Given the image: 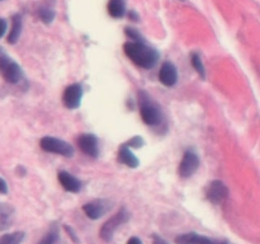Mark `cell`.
Returning <instances> with one entry per match:
<instances>
[{"label":"cell","instance_id":"obj_8","mask_svg":"<svg viewBox=\"0 0 260 244\" xmlns=\"http://www.w3.org/2000/svg\"><path fill=\"white\" fill-rule=\"evenodd\" d=\"M206 196H207V198L211 202L215 203V205H218V203H222L228 198L229 188L221 180H212L208 185L207 191H206Z\"/></svg>","mask_w":260,"mask_h":244},{"label":"cell","instance_id":"obj_6","mask_svg":"<svg viewBox=\"0 0 260 244\" xmlns=\"http://www.w3.org/2000/svg\"><path fill=\"white\" fill-rule=\"evenodd\" d=\"M111 201L99 198V200H94L85 203V205L83 206V211L85 212V215L88 216L89 219H91V220H98V219H101L107 211L111 210Z\"/></svg>","mask_w":260,"mask_h":244},{"label":"cell","instance_id":"obj_28","mask_svg":"<svg viewBox=\"0 0 260 244\" xmlns=\"http://www.w3.org/2000/svg\"><path fill=\"white\" fill-rule=\"evenodd\" d=\"M5 56H7V53H5V52H4V50H3V48L0 47V61H2L3 58L5 57Z\"/></svg>","mask_w":260,"mask_h":244},{"label":"cell","instance_id":"obj_20","mask_svg":"<svg viewBox=\"0 0 260 244\" xmlns=\"http://www.w3.org/2000/svg\"><path fill=\"white\" fill-rule=\"evenodd\" d=\"M192 65H193V68L196 69V71L198 73V75H200L202 79H205L206 78V69H205V65H203L202 57H201L200 53H197V52L192 53Z\"/></svg>","mask_w":260,"mask_h":244},{"label":"cell","instance_id":"obj_18","mask_svg":"<svg viewBox=\"0 0 260 244\" xmlns=\"http://www.w3.org/2000/svg\"><path fill=\"white\" fill-rule=\"evenodd\" d=\"M38 244H61L60 233H58V228L56 224H52L50 230L45 234L42 239L38 241Z\"/></svg>","mask_w":260,"mask_h":244},{"label":"cell","instance_id":"obj_27","mask_svg":"<svg viewBox=\"0 0 260 244\" xmlns=\"http://www.w3.org/2000/svg\"><path fill=\"white\" fill-rule=\"evenodd\" d=\"M154 244H168V243L162 238H160V236L155 235L154 236Z\"/></svg>","mask_w":260,"mask_h":244},{"label":"cell","instance_id":"obj_25","mask_svg":"<svg viewBox=\"0 0 260 244\" xmlns=\"http://www.w3.org/2000/svg\"><path fill=\"white\" fill-rule=\"evenodd\" d=\"M5 30H7V22L0 18V38L5 35Z\"/></svg>","mask_w":260,"mask_h":244},{"label":"cell","instance_id":"obj_3","mask_svg":"<svg viewBox=\"0 0 260 244\" xmlns=\"http://www.w3.org/2000/svg\"><path fill=\"white\" fill-rule=\"evenodd\" d=\"M129 220V212L126 208H121L116 215L112 216L108 221L103 224L101 229V238L106 241H111L113 239L114 233L118 228Z\"/></svg>","mask_w":260,"mask_h":244},{"label":"cell","instance_id":"obj_26","mask_svg":"<svg viewBox=\"0 0 260 244\" xmlns=\"http://www.w3.org/2000/svg\"><path fill=\"white\" fill-rule=\"evenodd\" d=\"M127 244H142V240L140 238H137V236H132V238L128 239Z\"/></svg>","mask_w":260,"mask_h":244},{"label":"cell","instance_id":"obj_15","mask_svg":"<svg viewBox=\"0 0 260 244\" xmlns=\"http://www.w3.org/2000/svg\"><path fill=\"white\" fill-rule=\"evenodd\" d=\"M118 159L122 164L127 165L129 168H137L140 164V160L137 159L136 155L129 150L128 146L122 145L118 150Z\"/></svg>","mask_w":260,"mask_h":244},{"label":"cell","instance_id":"obj_11","mask_svg":"<svg viewBox=\"0 0 260 244\" xmlns=\"http://www.w3.org/2000/svg\"><path fill=\"white\" fill-rule=\"evenodd\" d=\"M159 79L165 86L175 85L178 81V70L174 64L169 63V61L162 64L159 71Z\"/></svg>","mask_w":260,"mask_h":244},{"label":"cell","instance_id":"obj_14","mask_svg":"<svg viewBox=\"0 0 260 244\" xmlns=\"http://www.w3.org/2000/svg\"><path fill=\"white\" fill-rule=\"evenodd\" d=\"M213 241L197 233H185L175 238V244H212Z\"/></svg>","mask_w":260,"mask_h":244},{"label":"cell","instance_id":"obj_17","mask_svg":"<svg viewBox=\"0 0 260 244\" xmlns=\"http://www.w3.org/2000/svg\"><path fill=\"white\" fill-rule=\"evenodd\" d=\"M108 13L113 18H122L126 14L124 0H111L108 4Z\"/></svg>","mask_w":260,"mask_h":244},{"label":"cell","instance_id":"obj_10","mask_svg":"<svg viewBox=\"0 0 260 244\" xmlns=\"http://www.w3.org/2000/svg\"><path fill=\"white\" fill-rule=\"evenodd\" d=\"M79 147L91 158H96L99 155V144L98 139L93 134H84L78 140Z\"/></svg>","mask_w":260,"mask_h":244},{"label":"cell","instance_id":"obj_2","mask_svg":"<svg viewBox=\"0 0 260 244\" xmlns=\"http://www.w3.org/2000/svg\"><path fill=\"white\" fill-rule=\"evenodd\" d=\"M140 113H141L142 121L149 126H156L161 124L162 121V112L160 111L159 107L150 101L149 97L145 93H140Z\"/></svg>","mask_w":260,"mask_h":244},{"label":"cell","instance_id":"obj_7","mask_svg":"<svg viewBox=\"0 0 260 244\" xmlns=\"http://www.w3.org/2000/svg\"><path fill=\"white\" fill-rule=\"evenodd\" d=\"M200 167V158L196 154L194 151H188L184 152L182 162L179 165V175L183 178H189L192 177L196 173V170Z\"/></svg>","mask_w":260,"mask_h":244},{"label":"cell","instance_id":"obj_4","mask_svg":"<svg viewBox=\"0 0 260 244\" xmlns=\"http://www.w3.org/2000/svg\"><path fill=\"white\" fill-rule=\"evenodd\" d=\"M42 150L47 152H52V154L62 155V157L71 158L74 155V147L71 146L69 142L63 141V140L57 139V137L46 136L41 140L40 142Z\"/></svg>","mask_w":260,"mask_h":244},{"label":"cell","instance_id":"obj_5","mask_svg":"<svg viewBox=\"0 0 260 244\" xmlns=\"http://www.w3.org/2000/svg\"><path fill=\"white\" fill-rule=\"evenodd\" d=\"M0 73H2L5 81L10 84L19 83L23 79L22 68L15 61H13L8 55L0 61Z\"/></svg>","mask_w":260,"mask_h":244},{"label":"cell","instance_id":"obj_19","mask_svg":"<svg viewBox=\"0 0 260 244\" xmlns=\"http://www.w3.org/2000/svg\"><path fill=\"white\" fill-rule=\"evenodd\" d=\"M25 234L23 231H15V233L4 234L0 238V244H22L24 240Z\"/></svg>","mask_w":260,"mask_h":244},{"label":"cell","instance_id":"obj_1","mask_svg":"<svg viewBox=\"0 0 260 244\" xmlns=\"http://www.w3.org/2000/svg\"><path fill=\"white\" fill-rule=\"evenodd\" d=\"M123 48L126 55L142 69H152L159 61V52L144 42H127Z\"/></svg>","mask_w":260,"mask_h":244},{"label":"cell","instance_id":"obj_23","mask_svg":"<svg viewBox=\"0 0 260 244\" xmlns=\"http://www.w3.org/2000/svg\"><path fill=\"white\" fill-rule=\"evenodd\" d=\"M144 144H145V141H144V139H142L141 136H134L132 139H129L128 141H127L126 146H128V147H141V146H144Z\"/></svg>","mask_w":260,"mask_h":244},{"label":"cell","instance_id":"obj_21","mask_svg":"<svg viewBox=\"0 0 260 244\" xmlns=\"http://www.w3.org/2000/svg\"><path fill=\"white\" fill-rule=\"evenodd\" d=\"M38 15L42 19L43 23H47L50 24L53 19H55V12L50 8H41L40 12H38Z\"/></svg>","mask_w":260,"mask_h":244},{"label":"cell","instance_id":"obj_12","mask_svg":"<svg viewBox=\"0 0 260 244\" xmlns=\"http://www.w3.org/2000/svg\"><path fill=\"white\" fill-rule=\"evenodd\" d=\"M58 180H60L61 186H62L68 192L78 193L81 191L80 180H79L76 177H74L73 174H70L69 172L61 170V172L58 173Z\"/></svg>","mask_w":260,"mask_h":244},{"label":"cell","instance_id":"obj_16","mask_svg":"<svg viewBox=\"0 0 260 244\" xmlns=\"http://www.w3.org/2000/svg\"><path fill=\"white\" fill-rule=\"evenodd\" d=\"M22 17L20 14H17L13 17V27L12 30H10L9 36H8V42L9 43H15L20 37V33H22Z\"/></svg>","mask_w":260,"mask_h":244},{"label":"cell","instance_id":"obj_13","mask_svg":"<svg viewBox=\"0 0 260 244\" xmlns=\"http://www.w3.org/2000/svg\"><path fill=\"white\" fill-rule=\"evenodd\" d=\"M15 210L9 203L0 202V231L10 228L14 223Z\"/></svg>","mask_w":260,"mask_h":244},{"label":"cell","instance_id":"obj_22","mask_svg":"<svg viewBox=\"0 0 260 244\" xmlns=\"http://www.w3.org/2000/svg\"><path fill=\"white\" fill-rule=\"evenodd\" d=\"M126 35L132 40V42H144V37L140 35V32L134 28H126Z\"/></svg>","mask_w":260,"mask_h":244},{"label":"cell","instance_id":"obj_9","mask_svg":"<svg viewBox=\"0 0 260 244\" xmlns=\"http://www.w3.org/2000/svg\"><path fill=\"white\" fill-rule=\"evenodd\" d=\"M83 98V88L80 84H71L63 92L62 101L69 109H76L80 107Z\"/></svg>","mask_w":260,"mask_h":244},{"label":"cell","instance_id":"obj_29","mask_svg":"<svg viewBox=\"0 0 260 244\" xmlns=\"http://www.w3.org/2000/svg\"><path fill=\"white\" fill-rule=\"evenodd\" d=\"M212 244H226V243H212Z\"/></svg>","mask_w":260,"mask_h":244},{"label":"cell","instance_id":"obj_30","mask_svg":"<svg viewBox=\"0 0 260 244\" xmlns=\"http://www.w3.org/2000/svg\"><path fill=\"white\" fill-rule=\"evenodd\" d=\"M0 2H2V0H0Z\"/></svg>","mask_w":260,"mask_h":244},{"label":"cell","instance_id":"obj_24","mask_svg":"<svg viewBox=\"0 0 260 244\" xmlns=\"http://www.w3.org/2000/svg\"><path fill=\"white\" fill-rule=\"evenodd\" d=\"M8 193V185L3 178H0V195H7Z\"/></svg>","mask_w":260,"mask_h":244}]
</instances>
